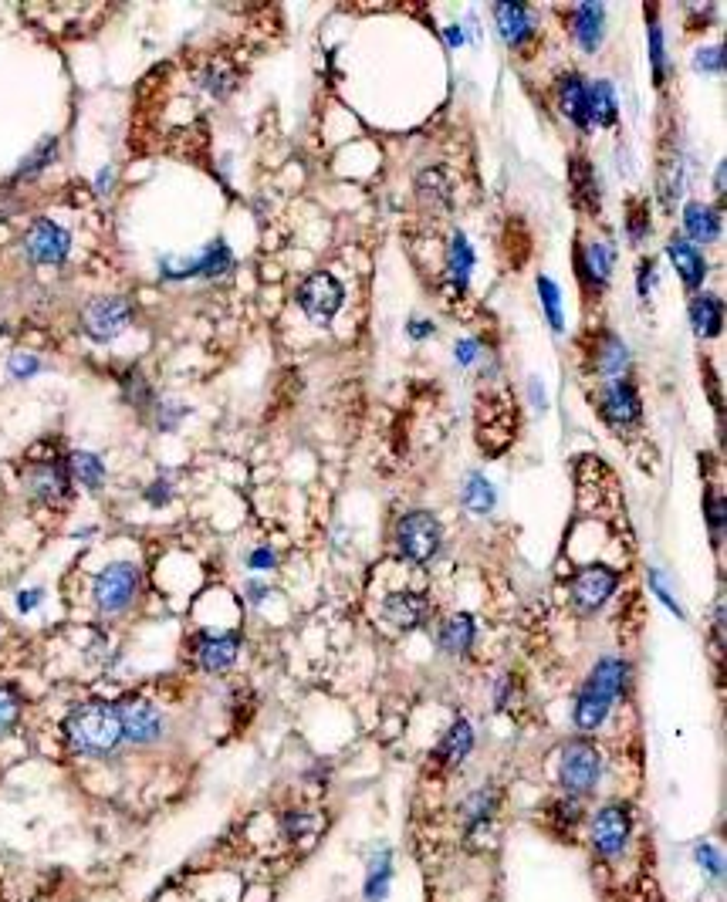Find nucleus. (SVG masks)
<instances>
[{"label":"nucleus","instance_id":"nucleus-20","mask_svg":"<svg viewBox=\"0 0 727 902\" xmlns=\"http://www.w3.org/2000/svg\"><path fill=\"white\" fill-rule=\"evenodd\" d=\"M494 811H498V794H494L491 788H481L477 794H471V801H467V805H464L467 835H471V842H477V835L491 828Z\"/></svg>","mask_w":727,"mask_h":902},{"label":"nucleus","instance_id":"nucleus-23","mask_svg":"<svg viewBox=\"0 0 727 902\" xmlns=\"http://www.w3.org/2000/svg\"><path fill=\"white\" fill-rule=\"evenodd\" d=\"M602 17H606V11H602V4H582L575 7V38H579V44L585 51H596L599 41H602Z\"/></svg>","mask_w":727,"mask_h":902},{"label":"nucleus","instance_id":"nucleus-6","mask_svg":"<svg viewBox=\"0 0 727 902\" xmlns=\"http://www.w3.org/2000/svg\"><path fill=\"white\" fill-rule=\"evenodd\" d=\"M136 588H139L136 565L115 561V565H109L99 578H95V605H99L102 612L115 615V612L129 609V602L136 598Z\"/></svg>","mask_w":727,"mask_h":902},{"label":"nucleus","instance_id":"nucleus-25","mask_svg":"<svg viewBox=\"0 0 727 902\" xmlns=\"http://www.w3.org/2000/svg\"><path fill=\"white\" fill-rule=\"evenodd\" d=\"M474 642V619L471 615H450L447 622H443L440 629V646L447 649V653H464V649H471Z\"/></svg>","mask_w":727,"mask_h":902},{"label":"nucleus","instance_id":"nucleus-5","mask_svg":"<svg viewBox=\"0 0 727 902\" xmlns=\"http://www.w3.org/2000/svg\"><path fill=\"white\" fill-rule=\"evenodd\" d=\"M629 835H633V815H629L626 805H602L592 818V848H596L599 859H619L629 845Z\"/></svg>","mask_w":727,"mask_h":902},{"label":"nucleus","instance_id":"nucleus-52","mask_svg":"<svg viewBox=\"0 0 727 902\" xmlns=\"http://www.w3.org/2000/svg\"><path fill=\"white\" fill-rule=\"evenodd\" d=\"M109 183H112V169H102V176H99V193H109Z\"/></svg>","mask_w":727,"mask_h":902},{"label":"nucleus","instance_id":"nucleus-53","mask_svg":"<svg viewBox=\"0 0 727 902\" xmlns=\"http://www.w3.org/2000/svg\"><path fill=\"white\" fill-rule=\"evenodd\" d=\"M447 41L450 44H460V31L457 28H447Z\"/></svg>","mask_w":727,"mask_h":902},{"label":"nucleus","instance_id":"nucleus-48","mask_svg":"<svg viewBox=\"0 0 727 902\" xmlns=\"http://www.w3.org/2000/svg\"><path fill=\"white\" fill-rule=\"evenodd\" d=\"M653 271H656V264H653V261H643V267H640V294H650V278H653Z\"/></svg>","mask_w":727,"mask_h":902},{"label":"nucleus","instance_id":"nucleus-16","mask_svg":"<svg viewBox=\"0 0 727 902\" xmlns=\"http://www.w3.org/2000/svg\"><path fill=\"white\" fill-rule=\"evenodd\" d=\"M383 615L396 629H416L423 622V615H427V602L416 592H393L383 602Z\"/></svg>","mask_w":727,"mask_h":902},{"label":"nucleus","instance_id":"nucleus-4","mask_svg":"<svg viewBox=\"0 0 727 902\" xmlns=\"http://www.w3.org/2000/svg\"><path fill=\"white\" fill-rule=\"evenodd\" d=\"M396 548L406 561L413 565H423L437 555L440 548V521L427 511H410L400 517L396 524Z\"/></svg>","mask_w":727,"mask_h":902},{"label":"nucleus","instance_id":"nucleus-33","mask_svg":"<svg viewBox=\"0 0 727 902\" xmlns=\"http://www.w3.org/2000/svg\"><path fill=\"white\" fill-rule=\"evenodd\" d=\"M585 271H589V278L596 284H606L609 281V267H613V254H609L606 244H589V250H585Z\"/></svg>","mask_w":727,"mask_h":902},{"label":"nucleus","instance_id":"nucleus-46","mask_svg":"<svg viewBox=\"0 0 727 902\" xmlns=\"http://www.w3.org/2000/svg\"><path fill=\"white\" fill-rule=\"evenodd\" d=\"M251 568H261V571H264V568H274V555H271L268 548L254 551V555H251Z\"/></svg>","mask_w":727,"mask_h":902},{"label":"nucleus","instance_id":"nucleus-26","mask_svg":"<svg viewBox=\"0 0 727 902\" xmlns=\"http://www.w3.org/2000/svg\"><path fill=\"white\" fill-rule=\"evenodd\" d=\"M389 882H393V855L379 852L376 859L369 862L366 875V899L369 902H383L389 896Z\"/></svg>","mask_w":727,"mask_h":902},{"label":"nucleus","instance_id":"nucleus-12","mask_svg":"<svg viewBox=\"0 0 727 902\" xmlns=\"http://www.w3.org/2000/svg\"><path fill=\"white\" fill-rule=\"evenodd\" d=\"M230 264H234V254H230V247L224 244V240H214L203 254L197 257V261H163V274L166 278H193V274H200V278H217V274H227Z\"/></svg>","mask_w":727,"mask_h":902},{"label":"nucleus","instance_id":"nucleus-11","mask_svg":"<svg viewBox=\"0 0 727 902\" xmlns=\"http://www.w3.org/2000/svg\"><path fill=\"white\" fill-rule=\"evenodd\" d=\"M119 723H122V740H132V744H153V740L163 737V717L153 703L146 700H126L119 703Z\"/></svg>","mask_w":727,"mask_h":902},{"label":"nucleus","instance_id":"nucleus-51","mask_svg":"<svg viewBox=\"0 0 727 902\" xmlns=\"http://www.w3.org/2000/svg\"><path fill=\"white\" fill-rule=\"evenodd\" d=\"M247 592H251V602H261V598H264V592H268V588H264V585H257V582H251V585H247Z\"/></svg>","mask_w":727,"mask_h":902},{"label":"nucleus","instance_id":"nucleus-19","mask_svg":"<svg viewBox=\"0 0 727 902\" xmlns=\"http://www.w3.org/2000/svg\"><path fill=\"white\" fill-rule=\"evenodd\" d=\"M471 747H474V730H471V723H467V720H457L454 727H450L447 734H443V740H440L437 761H440L443 767H457V764H464V757L471 754Z\"/></svg>","mask_w":727,"mask_h":902},{"label":"nucleus","instance_id":"nucleus-7","mask_svg":"<svg viewBox=\"0 0 727 902\" xmlns=\"http://www.w3.org/2000/svg\"><path fill=\"white\" fill-rule=\"evenodd\" d=\"M342 298H345L342 284L325 271L312 274V278L298 288V305L315 325H328V321L335 318V311L342 308Z\"/></svg>","mask_w":727,"mask_h":902},{"label":"nucleus","instance_id":"nucleus-3","mask_svg":"<svg viewBox=\"0 0 727 902\" xmlns=\"http://www.w3.org/2000/svg\"><path fill=\"white\" fill-rule=\"evenodd\" d=\"M602 778V754L589 740H572L562 750V767H558V781H562L565 794L579 798L589 794Z\"/></svg>","mask_w":727,"mask_h":902},{"label":"nucleus","instance_id":"nucleus-45","mask_svg":"<svg viewBox=\"0 0 727 902\" xmlns=\"http://www.w3.org/2000/svg\"><path fill=\"white\" fill-rule=\"evenodd\" d=\"M285 828H288V835H291V838H298V835H305V832H308V821H305V815H288V818H285Z\"/></svg>","mask_w":727,"mask_h":902},{"label":"nucleus","instance_id":"nucleus-32","mask_svg":"<svg viewBox=\"0 0 727 902\" xmlns=\"http://www.w3.org/2000/svg\"><path fill=\"white\" fill-rule=\"evenodd\" d=\"M626 365H629L626 345L619 342V338L606 335V342H602V348H599V369L606 375H619V372H626Z\"/></svg>","mask_w":727,"mask_h":902},{"label":"nucleus","instance_id":"nucleus-49","mask_svg":"<svg viewBox=\"0 0 727 902\" xmlns=\"http://www.w3.org/2000/svg\"><path fill=\"white\" fill-rule=\"evenodd\" d=\"M711 521H714V528L721 531V524H724V500L721 497L711 500Z\"/></svg>","mask_w":727,"mask_h":902},{"label":"nucleus","instance_id":"nucleus-1","mask_svg":"<svg viewBox=\"0 0 727 902\" xmlns=\"http://www.w3.org/2000/svg\"><path fill=\"white\" fill-rule=\"evenodd\" d=\"M629 680V666L623 659H599L592 666L589 680L582 683L579 700H575V727L579 730H599L606 723L609 710H613L616 696L623 693Z\"/></svg>","mask_w":727,"mask_h":902},{"label":"nucleus","instance_id":"nucleus-43","mask_svg":"<svg viewBox=\"0 0 727 902\" xmlns=\"http://www.w3.org/2000/svg\"><path fill=\"white\" fill-rule=\"evenodd\" d=\"M694 65H697V71H721V65H724V55H721V48H711V51H697Z\"/></svg>","mask_w":727,"mask_h":902},{"label":"nucleus","instance_id":"nucleus-2","mask_svg":"<svg viewBox=\"0 0 727 902\" xmlns=\"http://www.w3.org/2000/svg\"><path fill=\"white\" fill-rule=\"evenodd\" d=\"M65 737L78 754H112L122 744V723L119 710L112 703H82L68 713L65 720Z\"/></svg>","mask_w":727,"mask_h":902},{"label":"nucleus","instance_id":"nucleus-14","mask_svg":"<svg viewBox=\"0 0 727 902\" xmlns=\"http://www.w3.org/2000/svg\"><path fill=\"white\" fill-rule=\"evenodd\" d=\"M602 416L613 426H629L636 416H640V396L629 382H613L602 396Z\"/></svg>","mask_w":727,"mask_h":902},{"label":"nucleus","instance_id":"nucleus-21","mask_svg":"<svg viewBox=\"0 0 727 902\" xmlns=\"http://www.w3.org/2000/svg\"><path fill=\"white\" fill-rule=\"evenodd\" d=\"M585 119L596 125H613L616 122V92L606 78H599L592 88H585Z\"/></svg>","mask_w":727,"mask_h":902},{"label":"nucleus","instance_id":"nucleus-8","mask_svg":"<svg viewBox=\"0 0 727 902\" xmlns=\"http://www.w3.org/2000/svg\"><path fill=\"white\" fill-rule=\"evenodd\" d=\"M129 318H132V305L126 298H95L82 311V328L95 342H112L129 325Z\"/></svg>","mask_w":727,"mask_h":902},{"label":"nucleus","instance_id":"nucleus-13","mask_svg":"<svg viewBox=\"0 0 727 902\" xmlns=\"http://www.w3.org/2000/svg\"><path fill=\"white\" fill-rule=\"evenodd\" d=\"M28 490L38 500H44V504L61 500L68 494V467H61V463H55V460L34 463V467L28 470Z\"/></svg>","mask_w":727,"mask_h":902},{"label":"nucleus","instance_id":"nucleus-34","mask_svg":"<svg viewBox=\"0 0 727 902\" xmlns=\"http://www.w3.org/2000/svg\"><path fill=\"white\" fill-rule=\"evenodd\" d=\"M538 294H542V305H545L548 325H552V328H555V332H562V328H565V318H562V298H558V288H555V281H548V278H538Z\"/></svg>","mask_w":727,"mask_h":902},{"label":"nucleus","instance_id":"nucleus-27","mask_svg":"<svg viewBox=\"0 0 727 902\" xmlns=\"http://www.w3.org/2000/svg\"><path fill=\"white\" fill-rule=\"evenodd\" d=\"M684 227L694 240H714L717 237V213L707 207V203H687Z\"/></svg>","mask_w":727,"mask_h":902},{"label":"nucleus","instance_id":"nucleus-41","mask_svg":"<svg viewBox=\"0 0 727 902\" xmlns=\"http://www.w3.org/2000/svg\"><path fill=\"white\" fill-rule=\"evenodd\" d=\"M11 372L17 375V379H31V375L38 372V359L28 355V352H17L11 359Z\"/></svg>","mask_w":727,"mask_h":902},{"label":"nucleus","instance_id":"nucleus-31","mask_svg":"<svg viewBox=\"0 0 727 902\" xmlns=\"http://www.w3.org/2000/svg\"><path fill=\"white\" fill-rule=\"evenodd\" d=\"M464 504L471 507L474 514H487V511H491V507H494V487L487 484L481 473H471V477H467Z\"/></svg>","mask_w":727,"mask_h":902},{"label":"nucleus","instance_id":"nucleus-9","mask_svg":"<svg viewBox=\"0 0 727 902\" xmlns=\"http://www.w3.org/2000/svg\"><path fill=\"white\" fill-rule=\"evenodd\" d=\"M619 575L606 565H589L579 568V575L572 578V605L579 612H596L609 595L616 592Z\"/></svg>","mask_w":727,"mask_h":902},{"label":"nucleus","instance_id":"nucleus-22","mask_svg":"<svg viewBox=\"0 0 727 902\" xmlns=\"http://www.w3.org/2000/svg\"><path fill=\"white\" fill-rule=\"evenodd\" d=\"M690 321H694L697 335L714 338L721 332V321H724L721 301H717L714 294H697V298L690 301Z\"/></svg>","mask_w":727,"mask_h":902},{"label":"nucleus","instance_id":"nucleus-36","mask_svg":"<svg viewBox=\"0 0 727 902\" xmlns=\"http://www.w3.org/2000/svg\"><path fill=\"white\" fill-rule=\"evenodd\" d=\"M552 818L558 828H575L582 821V805L579 798H572V794H565V798H558L552 805Z\"/></svg>","mask_w":727,"mask_h":902},{"label":"nucleus","instance_id":"nucleus-44","mask_svg":"<svg viewBox=\"0 0 727 902\" xmlns=\"http://www.w3.org/2000/svg\"><path fill=\"white\" fill-rule=\"evenodd\" d=\"M477 359V342L474 338H464V342H457V362L460 365H471Z\"/></svg>","mask_w":727,"mask_h":902},{"label":"nucleus","instance_id":"nucleus-15","mask_svg":"<svg viewBox=\"0 0 727 902\" xmlns=\"http://www.w3.org/2000/svg\"><path fill=\"white\" fill-rule=\"evenodd\" d=\"M494 17H498V31L501 38L511 44V48H521L528 38H531V28H535V21H531V11L525 4H498L494 7Z\"/></svg>","mask_w":727,"mask_h":902},{"label":"nucleus","instance_id":"nucleus-18","mask_svg":"<svg viewBox=\"0 0 727 902\" xmlns=\"http://www.w3.org/2000/svg\"><path fill=\"white\" fill-rule=\"evenodd\" d=\"M667 254H670L673 267H677V274H680V278H684V284H690V288H697V284L704 281L707 264H704V257H700V250H697L694 244H687L684 237H673V240H670V247H667Z\"/></svg>","mask_w":727,"mask_h":902},{"label":"nucleus","instance_id":"nucleus-17","mask_svg":"<svg viewBox=\"0 0 727 902\" xmlns=\"http://www.w3.org/2000/svg\"><path fill=\"white\" fill-rule=\"evenodd\" d=\"M237 649H241V639L237 636H203L200 649H197V659H200V666L207 669V673H224V669L234 666Z\"/></svg>","mask_w":727,"mask_h":902},{"label":"nucleus","instance_id":"nucleus-42","mask_svg":"<svg viewBox=\"0 0 727 902\" xmlns=\"http://www.w3.org/2000/svg\"><path fill=\"white\" fill-rule=\"evenodd\" d=\"M650 585H653V592H656V595H660V602H663V605H667V609H670L673 615H680V619H684V609H680V605H677V602H673L670 588H667V585H663V578H660V575H656V571H650Z\"/></svg>","mask_w":727,"mask_h":902},{"label":"nucleus","instance_id":"nucleus-37","mask_svg":"<svg viewBox=\"0 0 727 902\" xmlns=\"http://www.w3.org/2000/svg\"><path fill=\"white\" fill-rule=\"evenodd\" d=\"M650 65H653L656 85H663V78H667V55H663V31H660V24H650Z\"/></svg>","mask_w":727,"mask_h":902},{"label":"nucleus","instance_id":"nucleus-10","mask_svg":"<svg viewBox=\"0 0 727 902\" xmlns=\"http://www.w3.org/2000/svg\"><path fill=\"white\" fill-rule=\"evenodd\" d=\"M68 250H72V237L51 220H38L28 230V237H24V254L34 264H61L68 257Z\"/></svg>","mask_w":727,"mask_h":902},{"label":"nucleus","instance_id":"nucleus-24","mask_svg":"<svg viewBox=\"0 0 727 902\" xmlns=\"http://www.w3.org/2000/svg\"><path fill=\"white\" fill-rule=\"evenodd\" d=\"M558 109H562L575 125H589V119H585V85L579 75H565L562 82H558Z\"/></svg>","mask_w":727,"mask_h":902},{"label":"nucleus","instance_id":"nucleus-40","mask_svg":"<svg viewBox=\"0 0 727 902\" xmlns=\"http://www.w3.org/2000/svg\"><path fill=\"white\" fill-rule=\"evenodd\" d=\"M55 153H58V142L48 139V146H41L38 153L28 159V166L21 169V176H31V173H38V169H44V166L51 163V159H55Z\"/></svg>","mask_w":727,"mask_h":902},{"label":"nucleus","instance_id":"nucleus-47","mask_svg":"<svg viewBox=\"0 0 727 902\" xmlns=\"http://www.w3.org/2000/svg\"><path fill=\"white\" fill-rule=\"evenodd\" d=\"M38 602H41V592H38V588H34V592H21V598H17V609H21V612H31Z\"/></svg>","mask_w":727,"mask_h":902},{"label":"nucleus","instance_id":"nucleus-30","mask_svg":"<svg viewBox=\"0 0 727 902\" xmlns=\"http://www.w3.org/2000/svg\"><path fill=\"white\" fill-rule=\"evenodd\" d=\"M572 186H575V196H579V203H585V207L596 210L599 207V183L596 176H592V166L585 163V159H572Z\"/></svg>","mask_w":727,"mask_h":902},{"label":"nucleus","instance_id":"nucleus-35","mask_svg":"<svg viewBox=\"0 0 727 902\" xmlns=\"http://www.w3.org/2000/svg\"><path fill=\"white\" fill-rule=\"evenodd\" d=\"M21 720V696H17L11 686L0 683V737L11 734Z\"/></svg>","mask_w":727,"mask_h":902},{"label":"nucleus","instance_id":"nucleus-29","mask_svg":"<svg viewBox=\"0 0 727 902\" xmlns=\"http://www.w3.org/2000/svg\"><path fill=\"white\" fill-rule=\"evenodd\" d=\"M447 267H450V274H454V281L464 288L467 278H471V271H474V250H471V244H467L464 234H454V240H450Z\"/></svg>","mask_w":727,"mask_h":902},{"label":"nucleus","instance_id":"nucleus-39","mask_svg":"<svg viewBox=\"0 0 727 902\" xmlns=\"http://www.w3.org/2000/svg\"><path fill=\"white\" fill-rule=\"evenodd\" d=\"M694 859H697V865L700 869H707L714 875V879H721V872H724V859H721V852H717L714 845H697L694 848Z\"/></svg>","mask_w":727,"mask_h":902},{"label":"nucleus","instance_id":"nucleus-50","mask_svg":"<svg viewBox=\"0 0 727 902\" xmlns=\"http://www.w3.org/2000/svg\"><path fill=\"white\" fill-rule=\"evenodd\" d=\"M430 332H433L430 321H413V325H410V335H413V338H427Z\"/></svg>","mask_w":727,"mask_h":902},{"label":"nucleus","instance_id":"nucleus-38","mask_svg":"<svg viewBox=\"0 0 727 902\" xmlns=\"http://www.w3.org/2000/svg\"><path fill=\"white\" fill-rule=\"evenodd\" d=\"M420 196H427V200H440V203H447V180H443V176L437 173V169H430V173H423L420 176Z\"/></svg>","mask_w":727,"mask_h":902},{"label":"nucleus","instance_id":"nucleus-28","mask_svg":"<svg viewBox=\"0 0 727 902\" xmlns=\"http://www.w3.org/2000/svg\"><path fill=\"white\" fill-rule=\"evenodd\" d=\"M68 473L88 490H99L105 480V467L95 453H72V457H68Z\"/></svg>","mask_w":727,"mask_h":902}]
</instances>
